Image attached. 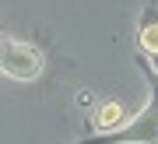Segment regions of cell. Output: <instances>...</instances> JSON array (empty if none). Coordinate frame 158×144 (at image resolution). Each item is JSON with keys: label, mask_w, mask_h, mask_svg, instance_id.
<instances>
[{"label": "cell", "mask_w": 158, "mask_h": 144, "mask_svg": "<svg viewBox=\"0 0 158 144\" xmlns=\"http://www.w3.org/2000/svg\"><path fill=\"white\" fill-rule=\"evenodd\" d=\"M0 63H4V74L14 81H32L42 74V53L32 42H21V39H4Z\"/></svg>", "instance_id": "obj_1"}, {"label": "cell", "mask_w": 158, "mask_h": 144, "mask_svg": "<svg viewBox=\"0 0 158 144\" xmlns=\"http://www.w3.org/2000/svg\"><path fill=\"white\" fill-rule=\"evenodd\" d=\"M119 120H123V102H106L98 109V116H95V127L98 130H113V127H119Z\"/></svg>", "instance_id": "obj_2"}, {"label": "cell", "mask_w": 158, "mask_h": 144, "mask_svg": "<svg viewBox=\"0 0 158 144\" xmlns=\"http://www.w3.org/2000/svg\"><path fill=\"white\" fill-rule=\"evenodd\" d=\"M141 46L151 56H158V21H148L144 28H141Z\"/></svg>", "instance_id": "obj_3"}]
</instances>
